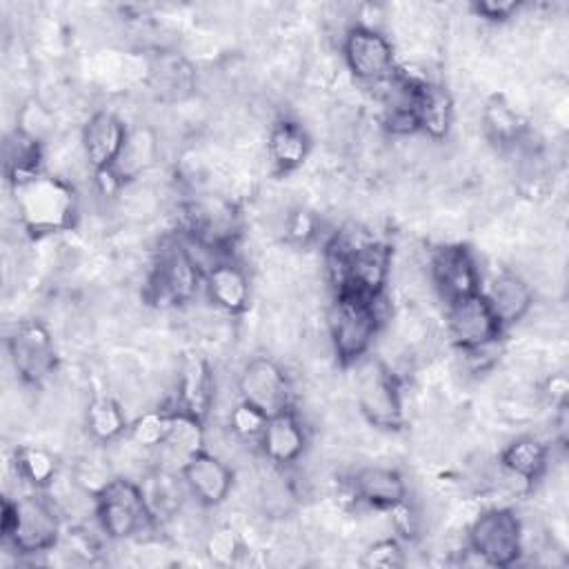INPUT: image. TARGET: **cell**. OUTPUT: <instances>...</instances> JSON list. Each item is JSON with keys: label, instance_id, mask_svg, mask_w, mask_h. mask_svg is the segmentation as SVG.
Returning a JSON list of instances; mask_svg holds the SVG:
<instances>
[{"label": "cell", "instance_id": "cell-1", "mask_svg": "<svg viewBox=\"0 0 569 569\" xmlns=\"http://www.w3.org/2000/svg\"><path fill=\"white\" fill-rule=\"evenodd\" d=\"M13 189V207L22 229L36 236L69 231L80 213L73 184L53 173H36Z\"/></svg>", "mask_w": 569, "mask_h": 569}, {"label": "cell", "instance_id": "cell-2", "mask_svg": "<svg viewBox=\"0 0 569 569\" xmlns=\"http://www.w3.org/2000/svg\"><path fill=\"white\" fill-rule=\"evenodd\" d=\"M376 300L349 291H338L327 313V336L333 356L340 365L349 367L369 353L380 329Z\"/></svg>", "mask_w": 569, "mask_h": 569}, {"label": "cell", "instance_id": "cell-3", "mask_svg": "<svg viewBox=\"0 0 569 569\" xmlns=\"http://www.w3.org/2000/svg\"><path fill=\"white\" fill-rule=\"evenodd\" d=\"M2 538L11 542L18 553H44L58 545L60 516L53 498L22 496L2 502Z\"/></svg>", "mask_w": 569, "mask_h": 569}, {"label": "cell", "instance_id": "cell-4", "mask_svg": "<svg viewBox=\"0 0 569 569\" xmlns=\"http://www.w3.org/2000/svg\"><path fill=\"white\" fill-rule=\"evenodd\" d=\"M93 511L102 533L113 540L142 533L153 522V513L147 505L142 487L127 476L109 478L96 491Z\"/></svg>", "mask_w": 569, "mask_h": 569}, {"label": "cell", "instance_id": "cell-5", "mask_svg": "<svg viewBox=\"0 0 569 569\" xmlns=\"http://www.w3.org/2000/svg\"><path fill=\"white\" fill-rule=\"evenodd\" d=\"M356 405L362 418L378 429H396L402 422V396L396 373L380 358H360L353 365Z\"/></svg>", "mask_w": 569, "mask_h": 569}, {"label": "cell", "instance_id": "cell-6", "mask_svg": "<svg viewBox=\"0 0 569 569\" xmlns=\"http://www.w3.org/2000/svg\"><path fill=\"white\" fill-rule=\"evenodd\" d=\"M471 553L489 567H509L522 553V522L507 507L480 511L467 531Z\"/></svg>", "mask_w": 569, "mask_h": 569}, {"label": "cell", "instance_id": "cell-7", "mask_svg": "<svg viewBox=\"0 0 569 569\" xmlns=\"http://www.w3.org/2000/svg\"><path fill=\"white\" fill-rule=\"evenodd\" d=\"M200 282V267L180 242H167L147 276V296L156 305H182L189 302Z\"/></svg>", "mask_w": 569, "mask_h": 569}, {"label": "cell", "instance_id": "cell-8", "mask_svg": "<svg viewBox=\"0 0 569 569\" xmlns=\"http://www.w3.org/2000/svg\"><path fill=\"white\" fill-rule=\"evenodd\" d=\"M13 371L24 385H42L56 373V345L42 320L20 322L7 340Z\"/></svg>", "mask_w": 569, "mask_h": 569}, {"label": "cell", "instance_id": "cell-9", "mask_svg": "<svg viewBox=\"0 0 569 569\" xmlns=\"http://www.w3.org/2000/svg\"><path fill=\"white\" fill-rule=\"evenodd\" d=\"M445 329L458 349L473 351L496 345L502 325L493 316L487 298L482 293H471L447 302Z\"/></svg>", "mask_w": 569, "mask_h": 569}, {"label": "cell", "instance_id": "cell-10", "mask_svg": "<svg viewBox=\"0 0 569 569\" xmlns=\"http://www.w3.org/2000/svg\"><path fill=\"white\" fill-rule=\"evenodd\" d=\"M236 382H238L240 400L262 409L267 416L287 411L291 407V398H293L291 378L271 358L249 360L240 369Z\"/></svg>", "mask_w": 569, "mask_h": 569}, {"label": "cell", "instance_id": "cell-11", "mask_svg": "<svg viewBox=\"0 0 569 569\" xmlns=\"http://www.w3.org/2000/svg\"><path fill=\"white\" fill-rule=\"evenodd\" d=\"M342 56L356 80L378 84L393 73V47L380 29L356 24L345 31Z\"/></svg>", "mask_w": 569, "mask_h": 569}, {"label": "cell", "instance_id": "cell-12", "mask_svg": "<svg viewBox=\"0 0 569 569\" xmlns=\"http://www.w3.org/2000/svg\"><path fill=\"white\" fill-rule=\"evenodd\" d=\"M427 273L431 287L445 302L478 293L480 271L476 258L462 244H442L433 249L427 262Z\"/></svg>", "mask_w": 569, "mask_h": 569}, {"label": "cell", "instance_id": "cell-13", "mask_svg": "<svg viewBox=\"0 0 569 569\" xmlns=\"http://www.w3.org/2000/svg\"><path fill=\"white\" fill-rule=\"evenodd\" d=\"M127 133L129 129L118 113L107 109L93 111L80 133V147L89 169L96 173L111 169L122 151Z\"/></svg>", "mask_w": 569, "mask_h": 569}, {"label": "cell", "instance_id": "cell-14", "mask_svg": "<svg viewBox=\"0 0 569 569\" xmlns=\"http://www.w3.org/2000/svg\"><path fill=\"white\" fill-rule=\"evenodd\" d=\"M182 480L191 498L202 507L222 505L233 489V469L222 458L200 451L182 467Z\"/></svg>", "mask_w": 569, "mask_h": 569}, {"label": "cell", "instance_id": "cell-15", "mask_svg": "<svg viewBox=\"0 0 569 569\" xmlns=\"http://www.w3.org/2000/svg\"><path fill=\"white\" fill-rule=\"evenodd\" d=\"M173 387H176V398H178L180 409H184L202 420L209 416L211 405H213L216 376L202 356L184 353L178 360Z\"/></svg>", "mask_w": 569, "mask_h": 569}, {"label": "cell", "instance_id": "cell-16", "mask_svg": "<svg viewBox=\"0 0 569 569\" xmlns=\"http://www.w3.org/2000/svg\"><path fill=\"white\" fill-rule=\"evenodd\" d=\"M258 442L262 456L271 465L289 467L302 458L307 449V431L302 420L291 409H287L267 418Z\"/></svg>", "mask_w": 569, "mask_h": 569}, {"label": "cell", "instance_id": "cell-17", "mask_svg": "<svg viewBox=\"0 0 569 569\" xmlns=\"http://www.w3.org/2000/svg\"><path fill=\"white\" fill-rule=\"evenodd\" d=\"M204 282L207 293L218 309L227 313H242L249 307L251 282L244 267H240L238 262L227 258L218 260L213 267L207 269Z\"/></svg>", "mask_w": 569, "mask_h": 569}, {"label": "cell", "instance_id": "cell-18", "mask_svg": "<svg viewBox=\"0 0 569 569\" xmlns=\"http://www.w3.org/2000/svg\"><path fill=\"white\" fill-rule=\"evenodd\" d=\"M351 491L356 500L373 509H389L407 498V482L391 467L367 465L351 476Z\"/></svg>", "mask_w": 569, "mask_h": 569}, {"label": "cell", "instance_id": "cell-19", "mask_svg": "<svg viewBox=\"0 0 569 569\" xmlns=\"http://www.w3.org/2000/svg\"><path fill=\"white\" fill-rule=\"evenodd\" d=\"M485 298L502 327L520 322L522 318H527V313L533 307L531 284L520 273H511V271L498 273L491 280Z\"/></svg>", "mask_w": 569, "mask_h": 569}, {"label": "cell", "instance_id": "cell-20", "mask_svg": "<svg viewBox=\"0 0 569 569\" xmlns=\"http://www.w3.org/2000/svg\"><path fill=\"white\" fill-rule=\"evenodd\" d=\"M160 160V136L151 124L129 129L122 151L111 171L124 182L144 178V173Z\"/></svg>", "mask_w": 569, "mask_h": 569}, {"label": "cell", "instance_id": "cell-21", "mask_svg": "<svg viewBox=\"0 0 569 569\" xmlns=\"http://www.w3.org/2000/svg\"><path fill=\"white\" fill-rule=\"evenodd\" d=\"M416 120L418 131L429 140H442L453 122V98L436 82H420L416 93Z\"/></svg>", "mask_w": 569, "mask_h": 569}, {"label": "cell", "instance_id": "cell-22", "mask_svg": "<svg viewBox=\"0 0 569 569\" xmlns=\"http://www.w3.org/2000/svg\"><path fill=\"white\" fill-rule=\"evenodd\" d=\"M309 149H311V138L300 122L284 118L269 129L267 156L278 171L287 173L298 169L307 160Z\"/></svg>", "mask_w": 569, "mask_h": 569}, {"label": "cell", "instance_id": "cell-23", "mask_svg": "<svg viewBox=\"0 0 569 569\" xmlns=\"http://www.w3.org/2000/svg\"><path fill=\"white\" fill-rule=\"evenodd\" d=\"M480 124L487 138H491L496 144H502V147H516L527 133L525 120L502 96H491L482 104Z\"/></svg>", "mask_w": 569, "mask_h": 569}, {"label": "cell", "instance_id": "cell-24", "mask_svg": "<svg viewBox=\"0 0 569 569\" xmlns=\"http://www.w3.org/2000/svg\"><path fill=\"white\" fill-rule=\"evenodd\" d=\"M2 162H4V176L11 184H18L36 173H40V160H42V142L33 140L22 129H13L4 138L2 147Z\"/></svg>", "mask_w": 569, "mask_h": 569}, {"label": "cell", "instance_id": "cell-25", "mask_svg": "<svg viewBox=\"0 0 569 569\" xmlns=\"http://www.w3.org/2000/svg\"><path fill=\"white\" fill-rule=\"evenodd\" d=\"M547 462L549 449L540 438L533 436H520L511 440L500 453V465L527 482L538 480L545 473Z\"/></svg>", "mask_w": 569, "mask_h": 569}, {"label": "cell", "instance_id": "cell-26", "mask_svg": "<svg viewBox=\"0 0 569 569\" xmlns=\"http://www.w3.org/2000/svg\"><path fill=\"white\" fill-rule=\"evenodd\" d=\"M84 427L93 440L102 445L116 442L129 429L122 402L111 396L93 398L84 409Z\"/></svg>", "mask_w": 569, "mask_h": 569}, {"label": "cell", "instance_id": "cell-27", "mask_svg": "<svg viewBox=\"0 0 569 569\" xmlns=\"http://www.w3.org/2000/svg\"><path fill=\"white\" fill-rule=\"evenodd\" d=\"M13 460L16 473L33 487H49L58 478V460L47 447L20 445Z\"/></svg>", "mask_w": 569, "mask_h": 569}, {"label": "cell", "instance_id": "cell-28", "mask_svg": "<svg viewBox=\"0 0 569 569\" xmlns=\"http://www.w3.org/2000/svg\"><path fill=\"white\" fill-rule=\"evenodd\" d=\"M169 425V411L160 409H147L136 416V420L129 425V440L142 449L153 451L164 442Z\"/></svg>", "mask_w": 569, "mask_h": 569}, {"label": "cell", "instance_id": "cell-29", "mask_svg": "<svg viewBox=\"0 0 569 569\" xmlns=\"http://www.w3.org/2000/svg\"><path fill=\"white\" fill-rule=\"evenodd\" d=\"M204 551L211 558V562L227 567L233 565L242 556V540L236 529L229 525L216 527L204 536Z\"/></svg>", "mask_w": 569, "mask_h": 569}, {"label": "cell", "instance_id": "cell-30", "mask_svg": "<svg viewBox=\"0 0 569 569\" xmlns=\"http://www.w3.org/2000/svg\"><path fill=\"white\" fill-rule=\"evenodd\" d=\"M267 413L244 400L236 402L231 411L227 413V427L240 438V440H258L267 425Z\"/></svg>", "mask_w": 569, "mask_h": 569}, {"label": "cell", "instance_id": "cell-31", "mask_svg": "<svg viewBox=\"0 0 569 569\" xmlns=\"http://www.w3.org/2000/svg\"><path fill=\"white\" fill-rule=\"evenodd\" d=\"M360 565L367 569H396L405 565V551L396 538H378L362 551Z\"/></svg>", "mask_w": 569, "mask_h": 569}, {"label": "cell", "instance_id": "cell-32", "mask_svg": "<svg viewBox=\"0 0 569 569\" xmlns=\"http://www.w3.org/2000/svg\"><path fill=\"white\" fill-rule=\"evenodd\" d=\"M18 129L29 133L33 140L42 142L51 136L53 131V116L49 113L47 107L29 100L18 109Z\"/></svg>", "mask_w": 569, "mask_h": 569}, {"label": "cell", "instance_id": "cell-33", "mask_svg": "<svg viewBox=\"0 0 569 569\" xmlns=\"http://www.w3.org/2000/svg\"><path fill=\"white\" fill-rule=\"evenodd\" d=\"M518 2L513 0H480L473 4V13L489 22H505L518 11Z\"/></svg>", "mask_w": 569, "mask_h": 569}, {"label": "cell", "instance_id": "cell-34", "mask_svg": "<svg viewBox=\"0 0 569 569\" xmlns=\"http://www.w3.org/2000/svg\"><path fill=\"white\" fill-rule=\"evenodd\" d=\"M540 396L556 405L558 409L567 405V396H569V382H567V376L565 373H549L545 380H542V387H540Z\"/></svg>", "mask_w": 569, "mask_h": 569}]
</instances>
